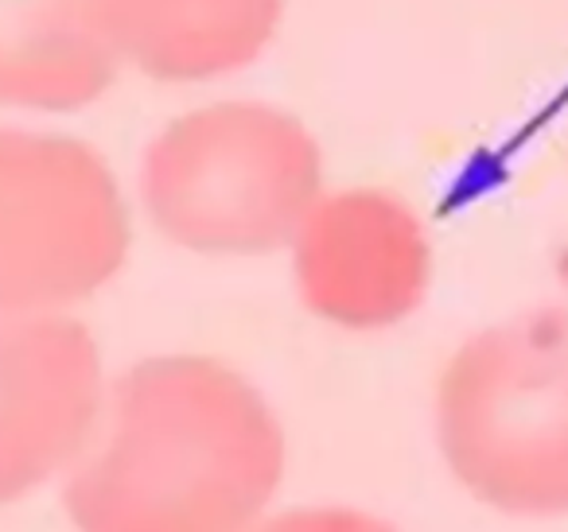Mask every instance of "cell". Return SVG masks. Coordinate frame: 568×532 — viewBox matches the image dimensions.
Returning <instances> with one entry per match:
<instances>
[{"mask_svg": "<svg viewBox=\"0 0 568 532\" xmlns=\"http://www.w3.org/2000/svg\"><path fill=\"white\" fill-rule=\"evenodd\" d=\"M284 474V431L237 369L149 358L113 385L98 451L67 482L79 532H257Z\"/></svg>", "mask_w": 568, "mask_h": 532, "instance_id": "6da1fadb", "label": "cell"}, {"mask_svg": "<svg viewBox=\"0 0 568 532\" xmlns=\"http://www.w3.org/2000/svg\"><path fill=\"white\" fill-rule=\"evenodd\" d=\"M440 451L510 516L568 513V319L518 315L467 338L436 400Z\"/></svg>", "mask_w": 568, "mask_h": 532, "instance_id": "7a4b0ae2", "label": "cell"}, {"mask_svg": "<svg viewBox=\"0 0 568 532\" xmlns=\"http://www.w3.org/2000/svg\"><path fill=\"white\" fill-rule=\"evenodd\" d=\"M320 149L288 113L222 102L172 121L144 152L141 195L164 237L195 253H268L320 203Z\"/></svg>", "mask_w": 568, "mask_h": 532, "instance_id": "3957f363", "label": "cell"}, {"mask_svg": "<svg viewBox=\"0 0 568 532\" xmlns=\"http://www.w3.org/2000/svg\"><path fill=\"white\" fill-rule=\"evenodd\" d=\"M129 214L113 172L71 136L0 129V311H59L118 276Z\"/></svg>", "mask_w": 568, "mask_h": 532, "instance_id": "277c9868", "label": "cell"}, {"mask_svg": "<svg viewBox=\"0 0 568 532\" xmlns=\"http://www.w3.org/2000/svg\"><path fill=\"white\" fill-rule=\"evenodd\" d=\"M102 420V354L59 311H0V505L82 459Z\"/></svg>", "mask_w": 568, "mask_h": 532, "instance_id": "5b68a950", "label": "cell"}, {"mask_svg": "<svg viewBox=\"0 0 568 532\" xmlns=\"http://www.w3.org/2000/svg\"><path fill=\"white\" fill-rule=\"evenodd\" d=\"M296 288L327 323L374 330L405 319L428 288V237L417 214L382 191H343L312 206L293 237Z\"/></svg>", "mask_w": 568, "mask_h": 532, "instance_id": "8992f818", "label": "cell"}, {"mask_svg": "<svg viewBox=\"0 0 568 532\" xmlns=\"http://www.w3.org/2000/svg\"><path fill=\"white\" fill-rule=\"evenodd\" d=\"M121 63L110 0H0V102L82 110Z\"/></svg>", "mask_w": 568, "mask_h": 532, "instance_id": "52a82bcc", "label": "cell"}, {"mask_svg": "<svg viewBox=\"0 0 568 532\" xmlns=\"http://www.w3.org/2000/svg\"><path fill=\"white\" fill-rule=\"evenodd\" d=\"M121 55L164 82L219 79L253 63L281 0H110Z\"/></svg>", "mask_w": 568, "mask_h": 532, "instance_id": "ba28073f", "label": "cell"}, {"mask_svg": "<svg viewBox=\"0 0 568 532\" xmlns=\"http://www.w3.org/2000/svg\"><path fill=\"white\" fill-rule=\"evenodd\" d=\"M257 532H394L378 516H366L358 509H293L261 524Z\"/></svg>", "mask_w": 568, "mask_h": 532, "instance_id": "9c48e42d", "label": "cell"}]
</instances>
